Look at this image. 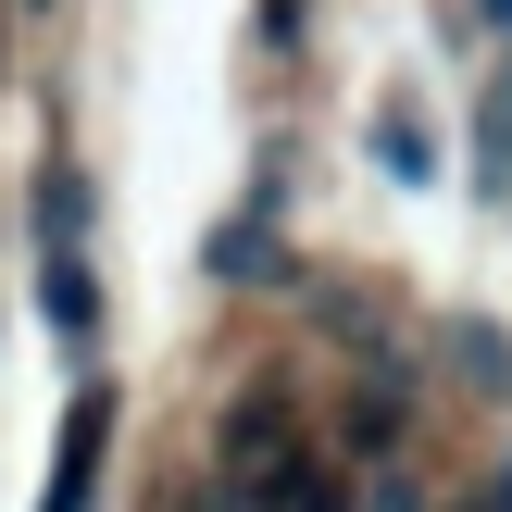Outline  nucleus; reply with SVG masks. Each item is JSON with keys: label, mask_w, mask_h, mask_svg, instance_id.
Here are the masks:
<instances>
[{"label": "nucleus", "mask_w": 512, "mask_h": 512, "mask_svg": "<svg viewBox=\"0 0 512 512\" xmlns=\"http://www.w3.org/2000/svg\"><path fill=\"white\" fill-rule=\"evenodd\" d=\"M38 313L50 338H100V263H88V175H38Z\"/></svg>", "instance_id": "f257e3e1"}, {"label": "nucleus", "mask_w": 512, "mask_h": 512, "mask_svg": "<svg viewBox=\"0 0 512 512\" xmlns=\"http://www.w3.org/2000/svg\"><path fill=\"white\" fill-rule=\"evenodd\" d=\"M100 450H113V388H75L63 463H50V500H38V512H88V500H100Z\"/></svg>", "instance_id": "f03ea898"}, {"label": "nucleus", "mask_w": 512, "mask_h": 512, "mask_svg": "<svg viewBox=\"0 0 512 512\" xmlns=\"http://www.w3.org/2000/svg\"><path fill=\"white\" fill-rule=\"evenodd\" d=\"M288 450H300L288 400H238V413H225V463H238V475H275Z\"/></svg>", "instance_id": "7ed1b4c3"}, {"label": "nucleus", "mask_w": 512, "mask_h": 512, "mask_svg": "<svg viewBox=\"0 0 512 512\" xmlns=\"http://www.w3.org/2000/svg\"><path fill=\"white\" fill-rule=\"evenodd\" d=\"M475 175H488V200H512V63L488 75V100H475Z\"/></svg>", "instance_id": "20e7f679"}, {"label": "nucleus", "mask_w": 512, "mask_h": 512, "mask_svg": "<svg viewBox=\"0 0 512 512\" xmlns=\"http://www.w3.org/2000/svg\"><path fill=\"white\" fill-rule=\"evenodd\" d=\"M275 263V213L250 200V213H225V238H213V275H263Z\"/></svg>", "instance_id": "39448f33"}, {"label": "nucleus", "mask_w": 512, "mask_h": 512, "mask_svg": "<svg viewBox=\"0 0 512 512\" xmlns=\"http://www.w3.org/2000/svg\"><path fill=\"white\" fill-rule=\"evenodd\" d=\"M375 163L425 188V113H413V100H388V113H375Z\"/></svg>", "instance_id": "423d86ee"}, {"label": "nucleus", "mask_w": 512, "mask_h": 512, "mask_svg": "<svg viewBox=\"0 0 512 512\" xmlns=\"http://www.w3.org/2000/svg\"><path fill=\"white\" fill-rule=\"evenodd\" d=\"M463 363H475V388H488V400H500V388H512V350H500V338H488V325H463Z\"/></svg>", "instance_id": "0eeeda50"}, {"label": "nucleus", "mask_w": 512, "mask_h": 512, "mask_svg": "<svg viewBox=\"0 0 512 512\" xmlns=\"http://www.w3.org/2000/svg\"><path fill=\"white\" fill-rule=\"evenodd\" d=\"M488 25H512V0H488Z\"/></svg>", "instance_id": "6e6552de"}, {"label": "nucleus", "mask_w": 512, "mask_h": 512, "mask_svg": "<svg viewBox=\"0 0 512 512\" xmlns=\"http://www.w3.org/2000/svg\"><path fill=\"white\" fill-rule=\"evenodd\" d=\"M488 512H512V475H500V500H488Z\"/></svg>", "instance_id": "1a4fd4ad"}]
</instances>
